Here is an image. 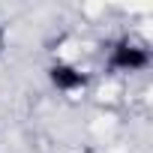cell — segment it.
I'll list each match as a JSON object with an SVG mask.
<instances>
[{
  "label": "cell",
  "instance_id": "2",
  "mask_svg": "<svg viewBox=\"0 0 153 153\" xmlns=\"http://www.w3.org/2000/svg\"><path fill=\"white\" fill-rule=\"evenodd\" d=\"M48 81L60 90V93H75V90H81L87 84V75L78 69V66H72V63H51L48 66Z\"/></svg>",
  "mask_w": 153,
  "mask_h": 153
},
{
  "label": "cell",
  "instance_id": "3",
  "mask_svg": "<svg viewBox=\"0 0 153 153\" xmlns=\"http://www.w3.org/2000/svg\"><path fill=\"white\" fill-rule=\"evenodd\" d=\"M3 45H6V30L0 27V51H3Z\"/></svg>",
  "mask_w": 153,
  "mask_h": 153
},
{
  "label": "cell",
  "instance_id": "1",
  "mask_svg": "<svg viewBox=\"0 0 153 153\" xmlns=\"http://www.w3.org/2000/svg\"><path fill=\"white\" fill-rule=\"evenodd\" d=\"M150 66V51L141 42H132L129 36L117 39L108 51V69L111 72H144Z\"/></svg>",
  "mask_w": 153,
  "mask_h": 153
}]
</instances>
